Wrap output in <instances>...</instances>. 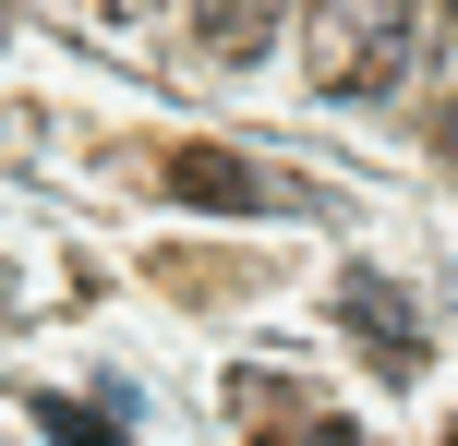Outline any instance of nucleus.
<instances>
[{
    "instance_id": "9",
    "label": "nucleus",
    "mask_w": 458,
    "mask_h": 446,
    "mask_svg": "<svg viewBox=\"0 0 458 446\" xmlns=\"http://www.w3.org/2000/svg\"><path fill=\"white\" fill-rule=\"evenodd\" d=\"M446 446H458V423H446Z\"/></svg>"
},
{
    "instance_id": "4",
    "label": "nucleus",
    "mask_w": 458,
    "mask_h": 446,
    "mask_svg": "<svg viewBox=\"0 0 458 446\" xmlns=\"http://www.w3.org/2000/svg\"><path fill=\"white\" fill-rule=\"evenodd\" d=\"M229 399L253 410V446H362V423H338L326 399H301V386H277V374H242Z\"/></svg>"
},
{
    "instance_id": "7",
    "label": "nucleus",
    "mask_w": 458,
    "mask_h": 446,
    "mask_svg": "<svg viewBox=\"0 0 458 446\" xmlns=\"http://www.w3.org/2000/svg\"><path fill=\"white\" fill-rule=\"evenodd\" d=\"M446 169H458V109H446Z\"/></svg>"
},
{
    "instance_id": "3",
    "label": "nucleus",
    "mask_w": 458,
    "mask_h": 446,
    "mask_svg": "<svg viewBox=\"0 0 458 446\" xmlns=\"http://www.w3.org/2000/svg\"><path fill=\"white\" fill-rule=\"evenodd\" d=\"M338 314H350V338H362L386 374H422V362H435V338H422V302H411V290H386L374 265H362V278H338Z\"/></svg>"
},
{
    "instance_id": "8",
    "label": "nucleus",
    "mask_w": 458,
    "mask_h": 446,
    "mask_svg": "<svg viewBox=\"0 0 458 446\" xmlns=\"http://www.w3.org/2000/svg\"><path fill=\"white\" fill-rule=\"evenodd\" d=\"M109 13H157V0H109Z\"/></svg>"
},
{
    "instance_id": "1",
    "label": "nucleus",
    "mask_w": 458,
    "mask_h": 446,
    "mask_svg": "<svg viewBox=\"0 0 458 446\" xmlns=\"http://www.w3.org/2000/svg\"><path fill=\"white\" fill-rule=\"evenodd\" d=\"M458 0H301V85L338 97V109H374V97H398L422 61H435Z\"/></svg>"
},
{
    "instance_id": "6",
    "label": "nucleus",
    "mask_w": 458,
    "mask_h": 446,
    "mask_svg": "<svg viewBox=\"0 0 458 446\" xmlns=\"http://www.w3.org/2000/svg\"><path fill=\"white\" fill-rule=\"evenodd\" d=\"M37 423H48V446H133V434H109V410H85V399H37Z\"/></svg>"
},
{
    "instance_id": "5",
    "label": "nucleus",
    "mask_w": 458,
    "mask_h": 446,
    "mask_svg": "<svg viewBox=\"0 0 458 446\" xmlns=\"http://www.w3.org/2000/svg\"><path fill=\"white\" fill-rule=\"evenodd\" d=\"M290 24H301V0H193V37H206V61H229V72L266 61Z\"/></svg>"
},
{
    "instance_id": "2",
    "label": "nucleus",
    "mask_w": 458,
    "mask_h": 446,
    "mask_svg": "<svg viewBox=\"0 0 458 446\" xmlns=\"http://www.w3.org/2000/svg\"><path fill=\"white\" fill-rule=\"evenodd\" d=\"M169 193H182V206H217V217L301 206V181H277V169H253V157H217V145H182V157H169Z\"/></svg>"
}]
</instances>
